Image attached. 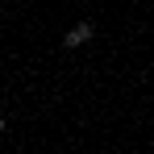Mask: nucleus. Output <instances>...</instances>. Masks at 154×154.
Listing matches in <instances>:
<instances>
[{
    "label": "nucleus",
    "instance_id": "7ed1b4c3",
    "mask_svg": "<svg viewBox=\"0 0 154 154\" xmlns=\"http://www.w3.org/2000/svg\"><path fill=\"white\" fill-rule=\"evenodd\" d=\"M0 133H4V117H0Z\"/></svg>",
    "mask_w": 154,
    "mask_h": 154
},
{
    "label": "nucleus",
    "instance_id": "f257e3e1",
    "mask_svg": "<svg viewBox=\"0 0 154 154\" xmlns=\"http://www.w3.org/2000/svg\"><path fill=\"white\" fill-rule=\"evenodd\" d=\"M92 33H96L92 21H79V25H71L67 33H63V46H71V50H75V46H83V42H92Z\"/></svg>",
    "mask_w": 154,
    "mask_h": 154
},
{
    "label": "nucleus",
    "instance_id": "f03ea898",
    "mask_svg": "<svg viewBox=\"0 0 154 154\" xmlns=\"http://www.w3.org/2000/svg\"><path fill=\"white\" fill-rule=\"evenodd\" d=\"M0 112H4V96H0Z\"/></svg>",
    "mask_w": 154,
    "mask_h": 154
}]
</instances>
